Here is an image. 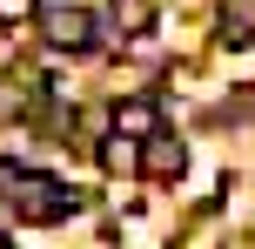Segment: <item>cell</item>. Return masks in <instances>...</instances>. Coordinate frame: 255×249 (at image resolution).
I'll list each match as a JSON object with an SVG mask.
<instances>
[{
	"label": "cell",
	"instance_id": "cell-4",
	"mask_svg": "<svg viewBox=\"0 0 255 249\" xmlns=\"http://www.w3.org/2000/svg\"><path fill=\"white\" fill-rule=\"evenodd\" d=\"M115 135H128V142H148V135H161V115H154V101H115Z\"/></svg>",
	"mask_w": 255,
	"mask_h": 249
},
{
	"label": "cell",
	"instance_id": "cell-2",
	"mask_svg": "<svg viewBox=\"0 0 255 249\" xmlns=\"http://www.w3.org/2000/svg\"><path fill=\"white\" fill-rule=\"evenodd\" d=\"M40 40H47L54 54H88L101 34H94L88 7H40Z\"/></svg>",
	"mask_w": 255,
	"mask_h": 249
},
{
	"label": "cell",
	"instance_id": "cell-8",
	"mask_svg": "<svg viewBox=\"0 0 255 249\" xmlns=\"http://www.w3.org/2000/svg\"><path fill=\"white\" fill-rule=\"evenodd\" d=\"M0 249H13V243H7V236H0Z\"/></svg>",
	"mask_w": 255,
	"mask_h": 249
},
{
	"label": "cell",
	"instance_id": "cell-5",
	"mask_svg": "<svg viewBox=\"0 0 255 249\" xmlns=\"http://www.w3.org/2000/svg\"><path fill=\"white\" fill-rule=\"evenodd\" d=\"M101 169H108V175H141V142L108 135V142H101Z\"/></svg>",
	"mask_w": 255,
	"mask_h": 249
},
{
	"label": "cell",
	"instance_id": "cell-7",
	"mask_svg": "<svg viewBox=\"0 0 255 249\" xmlns=\"http://www.w3.org/2000/svg\"><path fill=\"white\" fill-rule=\"evenodd\" d=\"M20 20H40V0H0V27H20Z\"/></svg>",
	"mask_w": 255,
	"mask_h": 249
},
{
	"label": "cell",
	"instance_id": "cell-1",
	"mask_svg": "<svg viewBox=\"0 0 255 249\" xmlns=\"http://www.w3.org/2000/svg\"><path fill=\"white\" fill-rule=\"evenodd\" d=\"M0 196L13 202L20 223H67V216H74V189L67 182L34 175V169H20V162H7V155H0Z\"/></svg>",
	"mask_w": 255,
	"mask_h": 249
},
{
	"label": "cell",
	"instance_id": "cell-3",
	"mask_svg": "<svg viewBox=\"0 0 255 249\" xmlns=\"http://www.w3.org/2000/svg\"><path fill=\"white\" fill-rule=\"evenodd\" d=\"M181 169H188V148H181L175 135H148V142H141V175H154V182H175Z\"/></svg>",
	"mask_w": 255,
	"mask_h": 249
},
{
	"label": "cell",
	"instance_id": "cell-6",
	"mask_svg": "<svg viewBox=\"0 0 255 249\" xmlns=\"http://www.w3.org/2000/svg\"><path fill=\"white\" fill-rule=\"evenodd\" d=\"M108 20H115V34H148L154 7H148V0H108Z\"/></svg>",
	"mask_w": 255,
	"mask_h": 249
}]
</instances>
